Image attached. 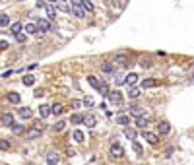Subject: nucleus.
Here are the masks:
<instances>
[{
  "mask_svg": "<svg viewBox=\"0 0 194 165\" xmlns=\"http://www.w3.org/2000/svg\"><path fill=\"white\" fill-rule=\"evenodd\" d=\"M124 136H126V138L132 142V140H136V136H138V132H136L134 128H128V126H126V128H124Z\"/></svg>",
  "mask_w": 194,
  "mask_h": 165,
  "instance_id": "dca6fc26",
  "label": "nucleus"
},
{
  "mask_svg": "<svg viewBox=\"0 0 194 165\" xmlns=\"http://www.w3.org/2000/svg\"><path fill=\"white\" fill-rule=\"evenodd\" d=\"M97 91L101 93V95L107 97V93H109V88H107V84H105V82H101V84H99V88H97Z\"/></svg>",
  "mask_w": 194,
  "mask_h": 165,
  "instance_id": "7c9ffc66",
  "label": "nucleus"
},
{
  "mask_svg": "<svg viewBox=\"0 0 194 165\" xmlns=\"http://www.w3.org/2000/svg\"><path fill=\"white\" fill-rule=\"evenodd\" d=\"M82 123L88 126V128H95V124H97V119L93 117V115H84V120Z\"/></svg>",
  "mask_w": 194,
  "mask_h": 165,
  "instance_id": "39448f33",
  "label": "nucleus"
},
{
  "mask_svg": "<svg viewBox=\"0 0 194 165\" xmlns=\"http://www.w3.org/2000/svg\"><path fill=\"white\" fill-rule=\"evenodd\" d=\"M128 123H130V119H128L126 115H119V117H117V124H123V126H126Z\"/></svg>",
  "mask_w": 194,
  "mask_h": 165,
  "instance_id": "393cba45",
  "label": "nucleus"
},
{
  "mask_svg": "<svg viewBox=\"0 0 194 165\" xmlns=\"http://www.w3.org/2000/svg\"><path fill=\"white\" fill-rule=\"evenodd\" d=\"M72 14H74L76 18H85V10L78 4H72Z\"/></svg>",
  "mask_w": 194,
  "mask_h": 165,
  "instance_id": "1a4fd4ad",
  "label": "nucleus"
},
{
  "mask_svg": "<svg viewBox=\"0 0 194 165\" xmlns=\"http://www.w3.org/2000/svg\"><path fill=\"white\" fill-rule=\"evenodd\" d=\"M2 124L4 126H12L14 124V115L12 113H4L2 115Z\"/></svg>",
  "mask_w": 194,
  "mask_h": 165,
  "instance_id": "f8f14e48",
  "label": "nucleus"
},
{
  "mask_svg": "<svg viewBox=\"0 0 194 165\" xmlns=\"http://www.w3.org/2000/svg\"><path fill=\"white\" fill-rule=\"evenodd\" d=\"M132 150H134V152L138 154V155H140V154L144 152V150H142V146H140V144H138V142H136V140H132Z\"/></svg>",
  "mask_w": 194,
  "mask_h": 165,
  "instance_id": "e433bc0d",
  "label": "nucleus"
},
{
  "mask_svg": "<svg viewBox=\"0 0 194 165\" xmlns=\"http://www.w3.org/2000/svg\"><path fill=\"white\" fill-rule=\"evenodd\" d=\"M35 6H37V8H45V0H37Z\"/></svg>",
  "mask_w": 194,
  "mask_h": 165,
  "instance_id": "c03bdc74",
  "label": "nucleus"
},
{
  "mask_svg": "<svg viewBox=\"0 0 194 165\" xmlns=\"http://www.w3.org/2000/svg\"><path fill=\"white\" fill-rule=\"evenodd\" d=\"M142 136H144V140H148L149 142V144H152V146H155L157 144V142H159V138H157V134H153V132H142Z\"/></svg>",
  "mask_w": 194,
  "mask_h": 165,
  "instance_id": "423d86ee",
  "label": "nucleus"
},
{
  "mask_svg": "<svg viewBox=\"0 0 194 165\" xmlns=\"http://www.w3.org/2000/svg\"><path fill=\"white\" fill-rule=\"evenodd\" d=\"M41 95H45V89H35V97H41Z\"/></svg>",
  "mask_w": 194,
  "mask_h": 165,
  "instance_id": "a18cd8bd",
  "label": "nucleus"
},
{
  "mask_svg": "<svg viewBox=\"0 0 194 165\" xmlns=\"http://www.w3.org/2000/svg\"><path fill=\"white\" fill-rule=\"evenodd\" d=\"M18 115H19L21 119H25V120H27V119H31V117H33V111L29 109V107H24V109H19V111H18Z\"/></svg>",
  "mask_w": 194,
  "mask_h": 165,
  "instance_id": "9b49d317",
  "label": "nucleus"
},
{
  "mask_svg": "<svg viewBox=\"0 0 194 165\" xmlns=\"http://www.w3.org/2000/svg\"><path fill=\"white\" fill-rule=\"evenodd\" d=\"M64 126H66V123H64V120H58V123L53 124V132H60V130H64Z\"/></svg>",
  "mask_w": 194,
  "mask_h": 165,
  "instance_id": "bb28decb",
  "label": "nucleus"
},
{
  "mask_svg": "<svg viewBox=\"0 0 194 165\" xmlns=\"http://www.w3.org/2000/svg\"><path fill=\"white\" fill-rule=\"evenodd\" d=\"M88 82H89V85H91V88H95V89L99 88V84H101V82H99L97 78H95V76H88Z\"/></svg>",
  "mask_w": 194,
  "mask_h": 165,
  "instance_id": "c85d7f7f",
  "label": "nucleus"
},
{
  "mask_svg": "<svg viewBox=\"0 0 194 165\" xmlns=\"http://www.w3.org/2000/svg\"><path fill=\"white\" fill-rule=\"evenodd\" d=\"M72 138H74V142H78V144H80V142H84V132L82 130H74V134H72Z\"/></svg>",
  "mask_w": 194,
  "mask_h": 165,
  "instance_id": "5701e85b",
  "label": "nucleus"
},
{
  "mask_svg": "<svg viewBox=\"0 0 194 165\" xmlns=\"http://www.w3.org/2000/svg\"><path fill=\"white\" fill-rule=\"evenodd\" d=\"M138 95H140V89H138V88H134V85H130V91H128V97H130V99H136Z\"/></svg>",
  "mask_w": 194,
  "mask_h": 165,
  "instance_id": "c756f323",
  "label": "nucleus"
},
{
  "mask_svg": "<svg viewBox=\"0 0 194 165\" xmlns=\"http://www.w3.org/2000/svg\"><path fill=\"white\" fill-rule=\"evenodd\" d=\"M19 31H21V24H14V25H12V33L16 35V33H19Z\"/></svg>",
  "mask_w": 194,
  "mask_h": 165,
  "instance_id": "a19ab883",
  "label": "nucleus"
},
{
  "mask_svg": "<svg viewBox=\"0 0 194 165\" xmlns=\"http://www.w3.org/2000/svg\"><path fill=\"white\" fill-rule=\"evenodd\" d=\"M157 85V80H152V78H146V80L142 82V88L144 89H148V88H155Z\"/></svg>",
  "mask_w": 194,
  "mask_h": 165,
  "instance_id": "a211bd4d",
  "label": "nucleus"
},
{
  "mask_svg": "<svg viewBox=\"0 0 194 165\" xmlns=\"http://www.w3.org/2000/svg\"><path fill=\"white\" fill-rule=\"evenodd\" d=\"M49 2H51V4H54V2H58V0H49Z\"/></svg>",
  "mask_w": 194,
  "mask_h": 165,
  "instance_id": "49530a36",
  "label": "nucleus"
},
{
  "mask_svg": "<svg viewBox=\"0 0 194 165\" xmlns=\"http://www.w3.org/2000/svg\"><path fill=\"white\" fill-rule=\"evenodd\" d=\"M10 45H8V43H6V41H0V51H6V49H8Z\"/></svg>",
  "mask_w": 194,
  "mask_h": 165,
  "instance_id": "79ce46f5",
  "label": "nucleus"
},
{
  "mask_svg": "<svg viewBox=\"0 0 194 165\" xmlns=\"http://www.w3.org/2000/svg\"><path fill=\"white\" fill-rule=\"evenodd\" d=\"M114 62H117L119 64V66H128V64H130V56H128V54H117V60H114Z\"/></svg>",
  "mask_w": 194,
  "mask_h": 165,
  "instance_id": "0eeeda50",
  "label": "nucleus"
},
{
  "mask_svg": "<svg viewBox=\"0 0 194 165\" xmlns=\"http://www.w3.org/2000/svg\"><path fill=\"white\" fill-rule=\"evenodd\" d=\"M45 12H47V20H54L56 16V8L53 4H45Z\"/></svg>",
  "mask_w": 194,
  "mask_h": 165,
  "instance_id": "9d476101",
  "label": "nucleus"
},
{
  "mask_svg": "<svg viewBox=\"0 0 194 165\" xmlns=\"http://www.w3.org/2000/svg\"><path fill=\"white\" fill-rule=\"evenodd\" d=\"M25 39H27V35H25V33H21V31L16 33V41H18V43H25Z\"/></svg>",
  "mask_w": 194,
  "mask_h": 165,
  "instance_id": "4c0bfd02",
  "label": "nucleus"
},
{
  "mask_svg": "<svg viewBox=\"0 0 194 165\" xmlns=\"http://www.w3.org/2000/svg\"><path fill=\"white\" fill-rule=\"evenodd\" d=\"M140 64H142V66H144V68H149V66H152V62H149V60H146V59H144V60H142Z\"/></svg>",
  "mask_w": 194,
  "mask_h": 165,
  "instance_id": "37998d69",
  "label": "nucleus"
},
{
  "mask_svg": "<svg viewBox=\"0 0 194 165\" xmlns=\"http://www.w3.org/2000/svg\"><path fill=\"white\" fill-rule=\"evenodd\" d=\"M149 124V119L146 117V115H144V117H138V119H136V126H138V128H146Z\"/></svg>",
  "mask_w": 194,
  "mask_h": 165,
  "instance_id": "ddd939ff",
  "label": "nucleus"
},
{
  "mask_svg": "<svg viewBox=\"0 0 194 165\" xmlns=\"http://www.w3.org/2000/svg\"><path fill=\"white\" fill-rule=\"evenodd\" d=\"M24 29H25V33H29V35H37L39 33V29H37V25H35V24H27Z\"/></svg>",
  "mask_w": 194,
  "mask_h": 165,
  "instance_id": "aec40b11",
  "label": "nucleus"
},
{
  "mask_svg": "<svg viewBox=\"0 0 194 165\" xmlns=\"http://www.w3.org/2000/svg\"><path fill=\"white\" fill-rule=\"evenodd\" d=\"M84 105L85 107H93V105H95V101H93V97H85L84 99Z\"/></svg>",
  "mask_w": 194,
  "mask_h": 165,
  "instance_id": "58836bf2",
  "label": "nucleus"
},
{
  "mask_svg": "<svg viewBox=\"0 0 194 165\" xmlns=\"http://www.w3.org/2000/svg\"><path fill=\"white\" fill-rule=\"evenodd\" d=\"M62 111H64V107H62L60 103H54V105L51 107V115H60Z\"/></svg>",
  "mask_w": 194,
  "mask_h": 165,
  "instance_id": "b1692460",
  "label": "nucleus"
},
{
  "mask_svg": "<svg viewBox=\"0 0 194 165\" xmlns=\"http://www.w3.org/2000/svg\"><path fill=\"white\" fill-rule=\"evenodd\" d=\"M39 115H41L43 119H47L49 115H51V107H49V105H41L39 107Z\"/></svg>",
  "mask_w": 194,
  "mask_h": 165,
  "instance_id": "412c9836",
  "label": "nucleus"
},
{
  "mask_svg": "<svg viewBox=\"0 0 194 165\" xmlns=\"http://www.w3.org/2000/svg\"><path fill=\"white\" fill-rule=\"evenodd\" d=\"M12 130H14V134H21V132H24V124L14 123V124H12Z\"/></svg>",
  "mask_w": 194,
  "mask_h": 165,
  "instance_id": "f704fd0d",
  "label": "nucleus"
},
{
  "mask_svg": "<svg viewBox=\"0 0 194 165\" xmlns=\"http://www.w3.org/2000/svg\"><path fill=\"white\" fill-rule=\"evenodd\" d=\"M58 161H60V157H58V154H56V152H49L47 154V163L49 165H56Z\"/></svg>",
  "mask_w": 194,
  "mask_h": 165,
  "instance_id": "6e6552de",
  "label": "nucleus"
},
{
  "mask_svg": "<svg viewBox=\"0 0 194 165\" xmlns=\"http://www.w3.org/2000/svg\"><path fill=\"white\" fill-rule=\"evenodd\" d=\"M33 84H35V78H33L31 74L24 76V85H33Z\"/></svg>",
  "mask_w": 194,
  "mask_h": 165,
  "instance_id": "473e14b6",
  "label": "nucleus"
},
{
  "mask_svg": "<svg viewBox=\"0 0 194 165\" xmlns=\"http://www.w3.org/2000/svg\"><path fill=\"white\" fill-rule=\"evenodd\" d=\"M82 120H84V115H80V113H74V115L70 117V123H72V124H80Z\"/></svg>",
  "mask_w": 194,
  "mask_h": 165,
  "instance_id": "4be33fe9",
  "label": "nucleus"
},
{
  "mask_svg": "<svg viewBox=\"0 0 194 165\" xmlns=\"http://www.w3.org/2000/svg\"><path fill=\"white\" fill-rule=\"evenodd\" d=\"M114 84H117V85H123V84H124V76L120 74V72L114 74Z\"/></svg>",
  "mask_w": 194,
  "mask_h": 165,
  "instance_id": "72a5a7b5",
  "label": "nucleus"
},
{
  "mask_svg": "<svg viewBox=\"0 0 194 165\" xmlns=\"http://www.w3.org/2000/svg\"><path fill=\"white\" fill-rule=\"evenodd\" d=\"M107 97H109V101L111 103H114V105H120V101H123V95H120V91H109L107 93Z\"/></svg>",
  "mask_w": 194,
  "mask_h": 165,
  "instance_id": "f03ea898",
  "label": "nucleus"
},
{
  "mask_svg": "<svg viewBox=\"0 0 194 165\" xmlns=\"http://www.w3.org/2000/svg\"><path fill=\"white\" fill-rule=\"evenodd\" d=\"M10 148H12L10 140H0V150H10Z\"/></svg>",
  "mask_w": 194,
  "mask_h": 165,
  "instance_id": "c9c22d12",
  "label": "nucleus"
},
{
  "mask_svg": "<svg viewBox=\"0 0 194 165\" xmlns=\"http://www.w3.org/2000/svg\"><path fill=\"white\" fill-rule=\"evenodd\" d=\"M6 25H10V16L0 14V27H6Z\"/></svg>",
  "mask_w": 194,
  "mask_h": 165,
  "instance_id": "cd10ccee",
  "label": "nucleus"
},
{
  "mask_svg": "<svg viewBox=\"0 0 194 165\" xmlns=\"http://www.w3.org/2000/svg\"><path fill=\"white\" fill-rule=\"evenodd\" d=\"M80 6H82V8H84L85 12H93V4L89 2V0H82V2H80Z\"/></svg>",
  "mask_w": 194,
  "mask_h": 165,
  "instance_id": "a878e982",
  "label": "nucleus"
},
{
  "mask_svg": "<svg viewBox=\"0 0 194 165\" xmlns=\"http://www.w3.org/2000/svg\"><path fill=\"white\" fill-rule=\"evenodd\" d=\"M101 70H103L105 74H109V72H113V70H114V64H111V62H105L103 66H101Z\"/></svg>",
  "mask_w": 194,
  "mask_h": 165,
  "instance_id": "2f4dec72",
  "label": "nucleus"
},
{
  "mask_svg": "<svg viewBox=\"0 0 194 165\" xmlns=\"http://www.w3.org/2000/svg\"><path fill=\"white\" fill-rule=\"evenodd\" d=\"M58 8L64 10V12H70V6H68L66 2H60V0H58Z\"/></svg>",
  "mask_w": 194,
  "mask_h": 165,
  "instance_id": "ea45409f",
  "label": "nucleus"
},
{
  "mask_svg": "<svg viewBox=\"0 0 194 165\" xmlns=\"http://www.w3.org/2000/svg\"><path fill=\"white\" fill-rule=\"evenodd\" d=\"M130 115L138 119V117H144V115H146V111H144L142 107H132V109H130Z\"/></svg>",
  "mask_w": 194,
  "mask_h": 165,
  "instance_id": "6ab92c4d",
  "label": "nucleus"
},
{
  "mask_svg": "<svg viewBox=\"0 0 194 165\" xmlns=\"http://www.w3.org/2000/svg\"><path fill=\"white\" fill-rule=\"evenodd\" d=\"M37 29H41V31H51V21H49L47 18H41V20H37Z\"/></svg>",
  "mask_w": 194,
  "mask_h": 165,
  "instance_id": "7ed1b4c3",
  "label": "nucleus"
},
{
  "mask_svg": "<svg viewBox=\"0 0 194 165\" xmlns=\"http://www.w3.org/2000/svg\"><path fill=\"white\" fill-rule=\"evenodd\" d=\"M111 157L113 159H120V157H124V150L120 144H113L111 146Z\"/></svg>",
  "mask_w": 194,
  "mask_h": 165,
  "instance_id": "f257e3e1",
  "label": "nucleus"
},
{
  "mask_svg": "<svg viewBox=\"0 0 194 165\" xmlns=\"http://www.w3.org/2000/svg\"><path fill=\"white\" fill-rule=\"evenodd\" d=\"M43 134V124H35V126H31L29 130H27V136L29 138H37V136H41Z\"/></svg>",
  "mask_w": 194,
  "mask_h": 165,
  "instance_id": "20e7f679",
  "label": "nucleus"
},
{
  "mask_svg": "<svg viewBox=\"0 0 194 165\" xmlns=\"http://www.w3.org/2000/svg\"><path fill=\"white\" fill-rule=\"evenodd\" d=\"M136 82H138V74H128V76H124V84H128V85H134Z\"/></svg>",
  "mask_w": 194,
  "mask_h": 165,
  "instance_id": "f3484780",
  "label": "nucleus"
},
{
  "mask_svg": "<svg viewBox=\"0 0 194 165\" xmlns=\"http://www.w3.org/2000/svg\"><path fill=\"white\" fill-rule=\"evenodd\" d=\"M157 130H159V134H169L171 126H169V123H165V120H161V123L157 124Z\"/></svg>",
  "mask_w": 194,
  "mask_h": 165,
  "instance_id": "4468645a",
  "label": "nucleus"
},
{
  "mask_svg": "<svg viewBox=\"0 0 194 165\" xmlns=\"http://www.w3.org/2000/svg\"><path fill=\"white\" fill-rule=\"evenodd\" d=\"M8 101H10V103H14V105H18V103L21 101L19 93H16V91H10V93H8Z\"/></svg>",
  "mask_w": 194,
  "mask_h": 165,
  "instance_id": "2eb2a0df",
  "label": "nucleus"
}]
</instances>
